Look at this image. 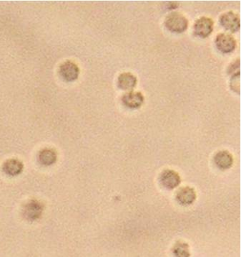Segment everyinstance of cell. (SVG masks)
<instances>
[{
  "label": "cell",
  "mask_w": 241,
  "mask_h": 257,
  "mask_svg": "<svg viewBox=\"0 0 241 257\" xmlns=\"http://www.w3.org/2000/svg\"><path fill=\"white\" fill-rule=\"evenodd\" d=\"M56 160L58 154L56 150L52 148H44L38 154V161L43 166H51L56 163Z\"/></svg>",
  "instance_id": "4fadbf2b"
},
{
  "label": "cell",
  "mask_w": 241,
  "mask_h": 257,
  "mask_svg": "<svg viewBox=\"0 0 241 257\" xmlns=\"http://www.w3.org/2000/svg\"><path fill=\"white\" fill-rule=\"evenodd\" d=\"M237 71H240V60L238 59L237 61H234L232 64L229 66L228 74L236 76V75L240 74V72H236Z\"/></svg>",
  "instance_id": "9a60e30c"
},
{
  "label": "cell",
  "mask_w": 241,
  "mask_h": 257,
  "mask_svg": "<svg viewBox=\"0 0 241 257\" xmlns=\"http://www.w3.org/2000/svg\"><path fill=\"white\" fill-rule=\"evenodd\" d=\"M196 198H197V194L195 189L189 186L180 188L176 194V201L181 206H191L195 203Z\"/></svg>",
  "instance_id": "9c48e42d"
},
{
  "label": "cell",
  "mask_w": 241,
  "mask_h": 257,
  "mask_svg": "<svg viewBox=\"0 0 241 257\" xmlns=\"http://www.w3.org/2000/svg\"><path fill=\"white\" fill-rule=\"evenodd\" d=\"M220 23L226 30L235 33L240 30V16L232 11L226 12L220 17Z\"/></svg>",
  "instance_id": "52a82bcc"
},
{
  "label": "cell",
  "mask_w": 241,
  "mask_h": 257,
  "mask_svg": "<svg viewBox=\"0 0 241 257\" xmlns=\"http://www.w3.org/2000/svg\"><path fill=\"white\" fill-rule=\"evenodd\" d=\"M59 73L64 81L73 82L79 77L80 68L74 62L66 61L60 66Z\"/></svg>",
  "instance_id": "8992f818"
},
{
  "label": "cell",
  "mask_w": 241,
  "mask_h": 257,
  "mask_svg": "<svg viewBox=\"0 0 241 257\" xmlns=\"http://www.w3.org/2000/svg\"><path fill=\"white\" fill-rule=\"evenodd\" d=\"M42 213V204L36 199L29 200L26 201L22 208V216L26 221H36L40 218Z\"/></svg>",
  "instance_id": "7a4b0ae2"
},
{
  "label": "cell",
  "mask_w": 241,
  "mask_h": 257,
  "mask_svg": "<svg viewBox=\"0 0 241 257\" xmlns=\"http://www.w3.org/2000/svg\"><path fill=\"white\" fill-rule=\"evenodd\" d=\"M122 102L127 108L138 109L144 105V96L140 91H128L122 96Z\"/></svg>",
  "instance_id": "ba28073f"
},
{
  "label": "cell",
  "mask_w": 241,
  "mask_h": 257,
  "mask_svg": "<svg viewBox=\"0 0 241 257\" xmlns=\"http://www.w3.org/2000/svg\"><path fill=\"white\" fill-rule=\"evenodd\" d=\"M216 48L221 53L228 54L235 51L237 42L232 35L228 33H220L216 36L215 40Z\"/></svg>",
  "instance_id": "3957f363"
},
{
  "label": "cell",
  "mask_w": 241,
  "mask_h": 257,
  "mask_svg": "<svg viewBox=\"0 0 241 257\" xmlns=\"http://www.w3.org/2000/svg\"><path fill=\"white\" fill-rule=\"evenodd\" d=\"M172 254L174 257H190V246L185 241L176 242L172 248Z\"/></svg>",
  "instance_id": "5bb4252c"
},
{
  "label": "cell",
  "mask_w": 241,
  "mask_h": 257,
  "mask_svg": "<svg viewBox=\"0 0 241 257\" xmlns=\"http://www.w3.org/2000/svg\"><path fill=\"white\" fill-rule=\"evenodd\" d=\"M188 21L184 15L178 12L170 13L164 19V26L174 33H182L188 28Z\"/></svg>",
  "instance_id": "6da1fadb"
},
{
  "label": "cell",
  "mask_w": 241,
  "mask_h": 257,
  "mask_svg": "<svg viewBox=\"0 0 241 257\" xmlns=\"http://www.w3.org/2000/svg\"><path fill=\"white\" fill-rule=\"evenodd\" d=\"M138 83V78L132 73L124 72L118 78V86L124 91H132Z\"/></svg>",
  "instance_id": "7c38bea8"
},
{
  "label": "cell",
  "mask_w": 241,
  "mask_h": 257,
  "mask_svg": "<svg viewBox=\"0 0 241 257\" xmlns=\"http://www.w3.org/2000/svg\"><path fill=\"white\" fill-rule=\"evenodd\" d=\"M160 183L168 190L176 189L180 185L181 178L179 173L174 170L166 169L160 175Z\"/></svg>",
  "instance_id": "5b68a950"
},
{
  "label": "cell",
  "mask_w": 241,
  "mask_h": 257,
  "mask_svg": "<svg viewBox=\"0 0 241 257\" xmlns=\"http://www.w3.org/2000/svg\"><path fill=\"white\" fill-rule=\"evenodd\" d=\"M214 163L218 169L227 170L232 168L234 159L232 154L227 150H221L214 158Z\"/></svg>",
  "instance_id": "30bf717a"
},
{
  "label": "cell",
  "mask_w": 241,
  "mask_h": 257,
  "mask_svg": "<svg viewBox=\"0 0 241 257\" xmlns=\"http://www.w3.org/2000/svg\"><path fill=\"white\" fill-rule=\"evenodd\" d=\"M214 22L210 18L204 16L196 21L194 26V34L200 38H206L214 31Z\"/></svg>",
  "instance_id": "277c9868"
},
{
  "label": "cell",
  "mask_w": 241,
  "mask_h": 257,
  "mask_svg": "<svg viewBox=\"0 0 241 257\" xmlns=\"http://www.w3.org/2000/svg\"><path fill=\"white\" fill-rule=\"evenodd\" d=\"M24 170L22 162L16 158L6 160L2 165V170L8 176L16 177L20 175Z\"/></svg>",
  "instance_id": "8fae6325"
}]
</instances>
